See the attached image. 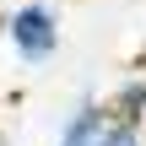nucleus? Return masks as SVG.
<instances>
[{
    "instance_id": "f257e3e1",
    "label": "nucleus",
    "mask_w": 146,
    "mask_h": 146,
    "mask_svg": "<svg viewBox=\"0 0 146 146\" xmlns=\"http://www.w3.org/2000/svg\"><path fill=\"white\" fill-rule=\"evenodd\" d=\"M5 43L16 60L27 65H43L60 54V5L54 0H22L11 16H5Z\"/></svg>"
},
{
    "instance_id": "f03ea898",
    "label": "nucleus",
    "mask_w": 146,
    "mask_h": 146,
    "mask_svg": "<svg viewBox=\"0 0 146 146\" xmlns=\"http://www.w3.org/2000/svg\"><path fill=\"white\" fill-rule=\"evenodd\" d=\"M103 125H108L103 103H98V98H76V108H70L65 125H60V146H98L103 141Z\"/></svg>"
},
{
    "instance_id": "7ed1b4c3",
    "label": "nucleus",
    "mask_w": 146,
    "mask_h": 146,
    "mask_svg": "<svg viewBox=\"0 0 146 146\" xmlns=\"http://www.w3.org/2000/svg\"><path fill=\"white\" fill-rule=\"evenodd\" d=\"M103 114L119 119V125H146V76H125L103 98Z\"/></svg>"
},
{
    "instance_id": "20e7f679",
    "label": "nucleus",
    "mask_w": 146,
    "mask_h": 146,
    "mask_svg": "<svg viewBox=\"0 0 146 146\" xmlns=\"http://www.w3.org/2000/svg\"><path fill=\"white\" fill-rule=\"evenodd\" d=\"M98 146H146V125H119V119H108Z\"/></svg>"
},
{
    "instance_id": "39448f33",
    "label": "nucleus",
    "mask_w": 146,
    "mask_h": 146,
    "mask_svg": "<svg viewBox=\"0 0 146 146\" xmlns=\"http://www.w3.org/2000/svg\"><path fill=\"white\" fill-rule=\"evenodd\" d=\"M0 146H11V135H5V130H0Z\"/></svg>"
}]
</instances>
